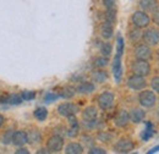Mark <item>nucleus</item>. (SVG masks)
<instances>
[{
  "label": "nucleus",
  "instance_id": "f257e3e1",
  "mask_svg": "<svg viewBox=\"0 0 159 154\" xmlns=\"http://www.w3.org/2000/svg\"><path fill=\"white\" fill-rule=\"evenodd\" d=\"M132 25L137 28H146L149 26L151 23V17L148 16V14H146V11L143 10H139V11H135L132 14Z\"/></svg>",
  "mask_w": 159,
  "mask_h": 154
},
{
  "label": "nucleus",
  "instance_id": "c03bdc74",
  "mask_svg": "<svg viewBox=\"0 0 159 154\" xmlns=\"http://www.w3.org/2000/svg\"><path fill=\"white\" fill-rule=\"evenodd\" d=\"M158 59H159V50H158Z\"/></svg>",
  "mask_w": 159,
  "mask_h": 154
},
{
  "label": "nucleus",
  "instance_id": "e433bc0d",
  "mask_svg": "<svg viewBox=\"0 0 159 154\" xmlns=\"http://www.w3.org/2000/svg\"><path fill=\"white\" fill-rule=\"evenodd\" d=\"M89 154H105L107 151L104 148H100V147H91V149L88 151Z\"/></svg>",
  "mask_w": 159,
  "mask_h": 154
},
{
  "label": "nucleus",
  "instance_id": "a19ab883",
  "mask_svg": "<svg viewBox=\"0 0 159 154\" xmlns=\"http://www.w3.org/2000/svg\"><path fill=\"white\" fill-rule=\"evenodd\" d=\"M157 152H159V144L156 146V147H153V148H151L148 151V154H153V153H157Z\"/></svg>",
  "mask_w": 159,
  "mask_h": 154
},
{
  "label": "nucleus",
  "instance_id": "bb28decb",
  "mask_svg": "<svg viewBox=\"0 0 159 154\" xmlns=\"http://www.w3.org/2000/svg\"><path fill=\"white\" fill-rule=\"evenodd\" d=\"M99 50H100V53H102L103 57L109 58L110 54H111V52H113V47H111L110 43H103V44L100 45Z\"/></svg>",
  "mask_w": 159,
  "mask_h": 154
},
{
  "label": "nucleus",
  "instance_id": "412c9836",
  "mask_svg": "<svg viewBox=\"0 0 159 154\" xmlns=\"http://www.w3.org/2000/svg\"><path fill=\"white\" fill-rule=\"evenodd\" d=\"M92 79H93V82H97V83H104L108 79V74L103 69L94 70L92 72Z\"/></svg>",
  "mask_w": 159,
  "mask_h": 154
},
{
  "label": "nucleus",
  "instance_id": "2f4dec72",
  "mask_svg": "<svg viewBox=\"0 0 159 154\" xmlns=\"http://www.w3.org/2000/svg\"><path fill=\"white\" fill-rule=\"evenodd\" d=\"M22 102L23 100L21 98V94H11L7 97V103L11 105H20Z\"/></svg>",
  "mask_w": 159,
  "mask_h": 154
},
{
  "label": "nucleus",
  "instance_id": "393cba45",
  "mask_svg": "<svg viewBox=\"0 0 159 154\" xmlns=\"http://www.w3.org/2000/svg\"><path fill=\"white\" fill-rule=\"evenodd\" d=\"M124 49H125V40H124L121 34H118V38H116V55L122 57Z\"/></svg>",
  "mask_w": 159,
  "mask_h": 154
},
{
  "label": "nucleus",
  "instance_id": "c85d7f7f",
  "mask_svg": "<svg viewBox=\"0 0 159 154\" xmlns=\"http://www.w3.org/2000/svg\"><path fill=\"white\" fill-rule=\"evenodd\" d=\"M80 131V125H71L67 130H66V136L70 137V138H75L77 137Z\"/></svg>",
  "mask_w": 159,
  "mask_h": 154
},
{
  "label": "nucleus",
  "instance_id": "1a4fd4ad",
  "mask_svg": "<svg viewBox=\"0 0 159 154\" xmlns=\"http://www.w3.org/2000/svg\"><path fill=\"white\" fill-rule=\"evenodd\" d=\"M80 111L79 105L74 104V103H61L58 106V113L59 115L64 116V117H69L71 115H76Z\"/></svg>",
  "mask_w": 159,
  "mask_h": 154
},
{
  "label": "nucleus",
  "instance_id": "58836bf2",
  "mask_svg": "<svg viewBox=\"0 0 159 154\" xmlns=\"http://www.w3.org/2000/svg\"><path fill=\"white\" fill-rule=\"evenodd\" d=\"M103 4L107 9H114L115 7V0H103Z\"/></svg>",
  "mask_w": 159,
  "mask_h": 154
},
{
  "label": "nucleus",
  "instance_id": "4468645a",
  "mask_svg": "<svg viewBox=\"0 0 159 154\" xmlns=\"http://www.w3.org/2000/svg\"><path fill=\"white\" fill-rule=\"evenodd\" d=\"M98 117V111H97V108L96 106H87L83 111H82V119L86 122H92L94 120H97Z\"/></svg>",
  "mask_w": 159,
  "mask_h": 154
},
{
  "label": "nucleus",
  "instance_id": "9d476101",
  "mask_svg": "<svg viewBox=\"0 0 159 154\" xmlns=\"http://www.w3.org/2000/svg\"><path fill=\"white\" fill-rule=\"evenodd\" d=\"M135 58L139 60H149L152 58V49L147 44H139L135 49Z\"/></svg>",
  "mask_w": 159,
  "mask_h": 154
},
{
  "label": "nucleus",
  "instance_id": "6e6552de",
  "mask_svg": "<svg viewBox=\"0 0 159 154\" xmlns=\"http://www.w3.org/2000/svg\"><path fill=\"white\" fill-rule=\"evenodd\" d=\"M146 86H147V82H146V78L143 76L134 74L127 79V87L132 91H142L146 88Z\"/></svg>",
  "mask_w": 159,
  "mask_h": 154
},
{
  "label": "nucleus",
  "instance_id": "4c0bfd02",
  "mask_svg": "<svg viewBox=\"0 0 159 154\" xmlns=\"http://www.w3.org/2000/svg\"><path fill=\"white\" fill-rule=\"evenodd\" d=\"M153 12V16H152V20H153V22L156 23V25H158L159 26V5L152 11Z\"/></svg>",
  "mask_w": 159,
  "mask_h": 154
},
{
  "label": "nucleus",
  "instance_id": "79ce46f5",
  "mask_svg": "<svg viewBox=\"0 0 159 154\" xmlns=\"http://www.w3.org/2000/svg\"><path fill=\"white\" fill-rule=\"evenodd\" d=\"M4 122H5V117L2 115H0V127L4 125Z\"/></svg>",
  "mask_w": 159,
  "mask_h": 154
},
{
  "label": "nucleus",
  "instance_id": "c756f323",
  "mask_svg": "<svg viewBox=\"0 0 159 154\" xmlns=\"http://www.w3.org/2000/svg\"><path fill=\"white\" fill-rule=\"evenodd\" d=\"M108 64H109V59L107 57H103V55L94 60V66L98 67V69H103V67L108 66Z\"/></svg>",
  "mask_w": 159,
  "mask_h": 154
},
{
  "label": "nucleus",
  "instance_id": "f3484780",
  "mask_svg": "<svg viewBox=\"0 0 159 154\" xmlns=\"http://www.w3.org/2000/svg\"><path fill=\"white\" fill-rule=\"evenodd\" d=\"M94 89H96V86L92 82H88V81H82L76 87V91L81 94H89V93L94 92Z\"/></svg>",
  "mask_w": 159,
  "mask_h": 154
},
{
  "label": "nucleus",
  "instance_id": "b1692460",
  "mask_svg": "<svg viewBox=\"0 0 159 154\" xmlns=\"http://www.w3.org/2000/svg\"><path fill=\"white\" fill-rule=\"evenodd\" d=\"M27 137H28V142H30L31 144L39 143L40 142V134L37 130H32V131L27 132Z\"/></svg>",
  "mask_w": 159,
  "mask_h": 154
},
{
  "label": "nucleus",
  "instance_id": "37998d69",
  "mask_svg": "<svg viewBox=\"0 0 159 154\" xmlns=\"http://www.w3.org/2000/svg\"><path fill=\"white\" fill-rule=\"evenodd\" d=\"M37 153H49V152H48V149H39V151H38V152H37Z\"/></svg>",
  "mask_w": 159,
  "mask_h": 154
},
{
  "label": "nucleus",
  "instance_id": "7c9ffc66",
  "mask_svg": "<svg viewBox=\"0 0 159 154\" xmlns=\"http://www.w3.org/2000/svg\"><path fill=\"white\" fill-rule=\"evenodd\" d=\"M21 98L23 102H31L36 98V92L34 91H22L21 92Z\"/></svg>",
  "mask_w": 159,
  "mask_h": 154
},
{
  "label": "nucleus",
  "instance_id": "39448f33",
  "mask_svg": "<svg viewBox=\"0 0 159 154\" xmlns=\"http://www.w3.org/2000/svg\"><path fill=\"white\" fill-rule=\"evenodd\" d=\"M114 100H115V97L109 91H105V92L100 93L98 98H97L98 106L102 110H109L114 105Z\"/></svg>",
  "mask_w": 159,
  "mask_h": 154
},
{
  "label": "nucleus",
  "instance_id": "5701e85b",
  "mask_svg": "<svg viewBox=\"0 0 159 154\" xmlns=\"http://www.w3.org/2000/svg\"><path fill=\"white\" fill-rule=\"evenodd\" d=\"M139 29H141V28L135 27V28H132V29L129 31V38H130L131 42L136 43V42H139V39L142 38V32H141Z\"/></svg>",
  "mask_w": 159,
  "mask_h": 154
},
{
  "label": "nucleus",
  "instance_id": "6ab92c4d",
  "mask_svg": "<svg viewBox=\"0 0 159 154\" xmlns=\"http://www.w3.org/2000/svg\"><path fill=\"white\" fill-rule=\"evenodd\" d=\"M154 134H156V130H154L153 124L151 121H146V127L141 134V138L143 141H148L149 138H152L154 136Z\"/></svg>",
  "mask_w": 159,
  "mask_h": 154
},
{
  "label": "nucleus",
  "instance_id": "ea45409f",
  "mask_svg": "<svg viewBox=\"0 0 159 154\" xmlns=\"http://www.w3.org/2000/svg\"><path fill=\"white\" fill-rule=\"evenodd\" d=\"M15 153L16 154H30V151H28L27 148H22V147H21L20 149H17Z\"/></svg>",
  "mask_w": 159,
  "mask_h": 154
},
{
  "label": "nucleus",
  "instance_id": "ddd939ff",
  "mask_svg": "<svg viewBox=\"0 0 159 154\" xmlns=\"http://www.w3.org/2000/svg\"><path fill=\"white\" fill-rule=\"evenodd\" d=\"M129 122H130V116H129V113L126 110H120L114 119V124L120 129L126 127L129 125Z\"/></svg>",
  "mask_w": 159,
  "mask_h": 154
},
{
  "label": "nucleus",
  "instance_id": "7ed1b4c3",
  "mask_svg": "<svg viewBox=\"0 0 159 154\" xmlns=\"http://www.w3.org/2000/svg\"><path fill=\"white\" fill-rule=\"evenodd\" d=\"M131 71L135 75H139V76H148L151 72V65L148 62V60H139L136 59V61L132 62L131 65Z\"/></svg>",
  "mask_w": 159,
  "mask_h": 154
},
{
  "label": "nucleus",
  "instance_id": "423d86ee",
  "mask_svg": "<svg viewBox=\"0 0 159 154\" xmlns=\"http://www.w3.org/2000/svg\"><path fill=\"white\" fill-rule=\"evenodd\" d=\"M142 39L143 42L149 45V47H153V45H157L159 44V29L156 27H151V28H147L143 33H142Z\"/></svg>",
  "mask_w": 159,
  "mask_h": 154
},
{
  "label": "nucleus",
  "instance_id": "72a5a7b5",
  "mask_svg": "<svg viewBox=\"0 0 159 154\" xmlns=\"http://www.w3.org/2000/svg\"><path fill=\"white\" fill-rule=\"evenodd\" d=\"M59 98H60L59 93L48 92V93H45V96H44V102H45V103H53V102L58 100Z\"/></svg>",
  "mask_w": 159,
  "mask_h": 154
},
{
  "label": "nucleus",
  "instance_id": "2eb2a0df",
  "mask_svg": "<svg viewBox=\"0 0 159 154\" xmlns=\"http://www.w3.org/2000/svg\"><path fill=\"white\" fill-rule=\"evenodd\" d=\"M100 36L104 39H110L114 36V27H113L111 22L104 21L100 25Z\"/></svg>",
  "mask_w": 159,
  "mask_h": 154
},
{
  "label": "nucleus",
  "instance_id": "0eeeda50",
  "mask_svg": "<svg viewBox=\"0 0 159 154\" xmlns=\"http://www.w3.org/2000/svg\"><path fill=\"white\" fill-rule=\"evenodd\" d=\"M134 148H135V143L130 138H121V139H119L115 143L114 152L115 153L126 154V153H130L131 151H134Z\"/></svg>",
  "mask_w": 159,
  "mask_h": 154
},
{
  "label": "nucleus",
  "instance_id": "473e14b6",
  "mask_svg": "<svg viewBox=\"0 0 159 154\" xmlns=\"http://www.w3.org/2000/svg\"><path fill=\"white\" fill-rule=\"evenodd\" d=\"M12 135H14V131L12 130H7L4 135H2V137H1V143L2 144H10L11 142H12Z\"/></svg>",
  "mask_w": 159,
  "mask_h": 154
},
{
  "label": "nucleus",
  "instance_id": "4be33fe9",
  "mask_svg": "<svg viewBox=\"0 0 159 154\" xmlns=\"http://www.w3.org/2000/svg\"><path fill=\"white\" fill-rule=\"evenodd\" d=\"M33 115H34V117H36L38 121H44V120L48 117V110H47V108H44V106H38V108L33 111Z\"/></svg>",
  "mask_w": 159,
  "mask_h": 154
},
{
  "label": "nucleus",
  "instance_id": "f03ea898",
  "mask_svg": "<svg viewBox=\"0 0 159 154\" xmlns=\"http://www.w3.org/2000/svg\"><path fill=\"white\" fill-rule=\"evenodd\" d=\"M139 102L141 106H143V108H153L157 102L156 93L153 91L142 89V92H139Z\"/></svg>",
  "mask_w": 159,
  "mask_h": 154
},
{
  "label": "nucleus",
  "instance_id": "cd10ccee",
  "mask_svg": "<svg viewBox=\"0 0 159 154\" xmlns=\"http://www.w3.org/2000/svg\"><path fill=\"white\" fill-rule=\"evenodd\" d=\"M105 21L111 22V23H114V22L116 21V10H115V7H114V9H107V12H105Z\"/></svg>",
  "mask_w": 159,
  "mask_h": 154
},
{
  "label": "nucleus",
  "instance_id": "f8f14e48",
  "mask_svg": "<svg viewBox=\"0 0 159 154\" xmlns=\"http://www.w3.org/2000/svg\"><path fill=\"white\" fill-rule=\"evenodd\" d=\"M113 75L116 81V83H120L122 78V64H121V57L115 55L113 60Z\"/></svg>",
  "mask_w": 159,
  "mask_h": 154
},
{
  "label": "nucleus",
  "instance_id": "a878e982",
  "mask_svg": "<svg viewBox=\"0 0 159 154\" xmlns=\"http://www.w3.org/2000/svg\"><path fill=\"white\" fill-rule=\"evenodd\" d=\"M75 93H76V88L67 86V87H65V88L62 89V92H61V93H59V96L62 97V98L69 99V98H72V97L75 96Z\"/></svg>",
  "mask_w": 159,
  "mask_h": 154
},
{
  "label": "nucleus",
  "instance_id": "f704fd0d",
  "mask_svg": "<svg viewBox=\"0 0 159 154\" xmlns=\"http://www.w3.org/2000/svg\"><path fill=\"white\" fill-rule=\"evenodd\" d=\"M97 138L99 139L100 142H109V141H111L113 135L109 134V132H105V131H100L99 134L97 135Z\"/></svg>",
  "mask_w": 159,
  "mask_h": 154
},
{
  "label": "nucleus",
  "instance_id": "dca6fc26",
  "mask_svg": "<svg viewBox=\"0 0 159 154\" xmlns=\"http://www.w3.org/2000/svg\"><path fill=\"white\" fill-rule=\"evenodd\" d=\"M129 116H130V121L131 122H134V124H141L144 120V117H146V111L143 109L135 108V109H132L129 113Z\"/></svg>",
  "mask_w": 159,
  "mask_h": 154
},
{
  "label": "nucleus",
  "instance_id": "9b49d317",
  "mask_svg": "<svg viewBox=\"0 0 159 154\" xmlns=\"http://www.w3.org/2000/svg\"><path fill=\"white\" fill-rule=\"evenodd\" d=\"M14 146L16 147H22L25 146L26 143H28V137H27V132L26 131H14V135H12V142H11Z\"/></svg>",
  "mask_w": 159,
  "mask_h": 154
},
{
  "label": "nucleus",
  "instance_id": "20e7f679",
  "mask_svg": "<svg viewBox=\"0 0 159 154\" xmlns=\"http://www.w3.org/2000/svg\"><path fill=\"white\" fill-rule=\"evenodd\" d=\"M64 148V138L60 135H53L47 141V149L49 153H59Z\"/></svg>",
  "mask_w": 159,
  "mask_h": 154
},
{
  "label": "nucleus",
  "instance_id": "c9c22d12",
  "mask_svg": "<svg viewBox=\"0 0 159 154\" xmlns=\"http://www.w3.org/2000/svg\"><path fill=\"white\" fill-rule=\"evenodd\" d=\"M151 86H152V89L159 94V77H153V78H152Z\"/></svg>",
  "mask_w": 159,
  "mask_h": 154
},
{
  "label": "nucleus",
  "instance_id": "a211bd4d",
  "mask_svg": "<svg viewBox=\"0 0 159 154\" xmlns=\"http://www.w3.org/2000/svg\"><path fill=\"white\" fill-rule=\"evenodd\" d=\"M139 7L146 12H152L158 6V0H139Z\"/></svg>",
  "mask_w": 159,
  "mask_h": 154
},
{
  "label": "nucleus",
  "instance_id": "aec40b11",
  "mask_svg": "<svg viewBox=\"0 0 159 154\" xmlns=\"http://www.w3.org/2000/svg\"><path fill=\"white\" fill-rule=\"evenodd\" d=\"M64 152L66 154H81L83 153V146L77 142H71L65 147Z\"/></svg>",
  "mask_w": 159,
  "mask_h": 154
}]
</instances>
